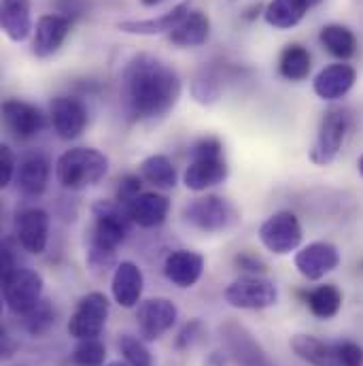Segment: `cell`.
<instances>
[{
	"instance_id": "23",
	"label": "cell",
	"mask_w": 363,
	"mask_h": 366,
	"mask_svg": "<svg viewBox=\"0 0 363 366\" xmlns=\"http://www.w3.org/2000/svg\"><path fill=\"white\" fill-rule=\"evenodd\" d=\"M0 24H2V32L11 41L15 43L26 41L32 32L30 0H2Z\"/></svg>"
},
{
	"instance_id": "14",
	"label": "cell",
	"mask_w": 363,
	"mask_h": 366,
	"mask_svg": "<svg viewBox=\"0 0 363 366\" xmlns=\"http://www.w3.org/2000/svg\"><path fill=\"white\" fill-rule=\"evenodd\" d=\"M2 119H4L6 130L19 141H28V139L36 137L45 126V117H43L41 109H36L34 104H28L24 100H4Z\"/></svg>"
},
{
	"instance_id": "10",
	"label": "cell",
	"mask_w": 363,
	"mask_h": 366,
	"mask_svg": "<svg viewBox=\"0 0 363 366\" xmlns=\"http://www.w3.org/2000/svg\"><path fill=\"white\" fill-rule=\"evenodd\" d=\"M293 264L297 269V273L302 274L308 281H319L325 274H329L332 271L338 269L340 264V252L334 243L327 241H317L310 243L306 247H302L295 258Z\"/></svg>"
},
{
	"instance_id": "28",
	"label": "cell",
	"mask_w": 363,
	"mask_h": 366,
	"mask_svg": "<svg viewBox=\"0 0 363 366\" xmlns=\"http://www.w3.org/2000/svg\"><path fill=\"white\" fill-rule=\"evenodd\" d=\"M319 41H321V45L334 58H340V60H349L357 51L355 34L347 26H342V24H327V26H323L321 34H319Z\"/></svg>"
},
{
	"instance_id": "3",
	"label": "cell",
	"mask_w": 363,
	"mask_h": 366,
	"mask_svg": "<svg viewBox=\"0 0 363 366\" xmlns=\"http://www.w3.org/2000/svg\"><path fill=\"white\" fill-rule=\"evenodd\" d=\"M91 213L96 217L91 243L115 252L117 245L123 243V239L128 237V230H130L132 217H130L128 209L117 200H98L91 207Z\"/></svg>"
},
{
	"instance_id": "2",
	"label": "cell",
	"mask_w": 363,
	"mask_h": 366,
	"mask_svg": "<svg viewBox=\"0 0 363 366\" xmlns=\"http://www.w3.org/2000/svg\"><path fill=\"white\" fill-rule=\"evenodd\" d=\"M108 173V158L91 147L64 152L56 162V177L66 189L79 192L102 182Z\"/></svg>"
},
{
	"instance_id": "45",
	"label": "cell",
	"mask_w": 363,
	"mask_h": 366,
	"mask_svg": "<svg viewBox=\"0 0 363 366\" xmlns=\"http://www.w3.org/2000/svg\"><path fill=\"white\" fill-rule=\"evenodd\" d=\"M106 366H130L128 362H121V360H117V362H108Z\"/></svg>"
},
{
	"instance_id": "22",
	"label": "cell",
	"mask_w": 363,
	"mask_h": 366,
	"mask_svg": "<svg viewBox=\"0 0 363 366\" xmlns=\"http://www.w3.org/2000/svg\"><path fill=\"white\" fill-rule=\"evenodd\" d=\"M225 177H227V164L223 158H198L187 167L183 183L191 192H204L213 185L223 183Z\"/></svg>"
},
{
	"instance_id": "33",
	"label": "cell",
	"mask_w": 363,
	"mask_h": 366,
	"mask_svg": "<svg viewBox=\"0 0 363 366\" xmlns=\"http://www.w3.org/2000/svg\"><path fill=\"white\" fill-rule=\"evenodd\" d=\"M106 347L98 339H83L73 352V365L77 366H104Z\"/></svg>"
},
{
	"instance_id": "39",
	"label": "cell",
	"mask_w": 363,
	"mask_h": 366,
	"mask_svg": "<svg viewBox=\"0 0 363 366\" xmlns=\"http://www.w3.org/2000/svg\"><path fill=\"white\" fill-rule=\"evenodd\" d=\"M236 264H238L240 269L249 271L251 274L264 273V271H266V264H264L260 258H255V256H249V254H240V256L236 258Z\"/></svg>"
},
{
	"instance_id": "5",
	"label": "cell",
	"mask_w": 363,
	"mask_h": 366,
	"mask_svg": "<svg viewBox=\"0 0 363 366\" xmlns=\"http://www.w3.org/2000/svg\"><path fill=\"white\" fill-rule=\"evenodd\" d=\"M43 277L32 269H15L2 277V298L11 313L28 315L43 298Z\"/></svg>"
},
{
	"instance_id": "9",
	"label": "cell",
	"mask_w": 363,
	"mask_h": 366,
	"mask_svg": "<svg viewBox=\"0 0 363 366\" xmlns=\"http://www.w3.org/2000/svg\"><path fill=\"white\" fill-rule=\"evenodd\" d=\"M106 317H108V298L102 292H90L79 300L75 313L71 315L68 335L75 337L77 341L98 339L106 326Z\"/></svg>"
},
{
	"instance_id": "13",
	"label": "cell",
	"mask_w": 363,
	"mask_h": 366,
	"mask_svg": "<svg viewBox=\"0 0 363 366\" xmlns=\"http://www.w3.org/2000/svg\"><path fill=\"white\" fill-rule=\"evenodd\" d=\"M221 337L238 366H274L251 332L238 324L221 326Z\"/></svg>"
},
{
	"instance_id": "37",
	"label": "cell",
	"mask_w": 363,
	"mask_h": 366,
	"mask_svg": "<svg viewBox=\"0 0 363 366\" xmlns=\"http://www.w3.org/2000/svg\"><path fill=\"white\" fill-rule=\"evenodd\" d=\"M17 167H15V156L9 145L0 147V187H6L11 179L15 177Z\"/></svg>"
},
{
	"instance_id": "30",
	"label": "cell",
	"mask_w": 363,
	"mask_h": 366,
	"mask_svg": "<svg viewBox=\"0 0 363 366\" xmlns=\"http://www.w3.org/2000/svg\"><path fill=\"white\" fill-rule=\"evenodd\" d=\"M310 69H312V58L306 47L293 43L282 49L280 60H278V71L285 79L304 81L310 75Z\"/></svg>"
},
{
	"instance_id": "12",
	"label": "cell",
	"mask_w": 363,
	"mask_h": 366,
	"mask_svg": "<svg viewBox=\"0 0 363 366\" xmlns=\"http://www.w3.org/2000/svg\"><path fill=\"white\" fill-rule=\"evenodd\" d=\"M51 124L60 139L73 141L83 134L88 126V111L79 98L58 96L51 102Z\"/></svg>"
},
{
	"instance_id": "46",
	"label": "cell",
	"mask_w": 363,
	"mask_h": 366,
	"mask_svg": "<svg viewBox=\"0 0 363 366\" xmlns=\"http://www.w3.org/2000/svg\"><path fill=\"white\" fill-rule=\"evenodd\" d=\"M357 167H359V173H362V177H363V156L359 158V162H357Z\"/></svg>"
},
{
	"instance_id": "19",
	"label": "cell",
	"mask_w": 363,
	"mask_h": 366,
	"mask_svg": "<svg viewBox=\"0 0 363 366\" xmlns=\"http://www.w3.org/2000/svg\"><path fill=\"white\" fill-rule=\"evenodd\" d=\"M126 209L132 222L138 224L140 228H155L166 222L168 211H170V200L164 194L145 192V194H138L132 202H128Z\"/></svg>"
},
{
	"instance_id": "20",
	"label": "cell",
	"mask_w": 363,
	"mask_h": 366,
	"mask_svg": "<svg viewBox=\"0 0 363 366\" xmlns=\"http://www.w3.org/2000/svg\"><path fill=\"white\" fill-rule=\"evenodd\" d=\"M202 271H204V258L198 252H189V249H179L170 254L164 264L166 279L183 290L195 285L202 277Z\"/></svg>"
},
{
	"instance_id": "6",
	"label": "cell",
	"mask_w": 363,
	"mask_h": 366,
	"mask_svg": "<svg viewBox=\"0 0 363 366\" xmlns=\"http://www.w3.org/2000/svg\"><path fill=\"white\" fill-rule=\"evenodd\" d=\"M183 215L189 224H193L195 228H200L204 232H221V230L230 228L238 217L234 207L227 200L213 196V194L191 200L185 207Z\"/></svg>"
},
{
	"instance_id": "8",
	"label": "cell",
	"mask_w": 363,
	"mask_h": 366,
	"mask_svg": "<svg viewBox=\"0 0 363 366\" xmlns=\"http://www.w3.org/2000/svg\"><path fill=\"white\" fill-rule=\"evenodd\" d=\"M349 130V115L342 109H329L319 126L317 141L310 149V160L317 167H325L336 160L342 149Z\"/></svg>"
},
{
	"instance_id": "25",
	"label": "cell",
	"mask_w": 363,
	"mask_h": 366,
	"mask_svg": "<svg viewBox=\"0 0 363 366\" xmlns=\"http://www.w3.org/2000/svg\"><path fill=\"white\" fill-rule=\"evenodd\" d=\"M210 34V19L202 11H189L179 26L170 32V41L177 47H198L208 41Z\"/></svg>"
},
{
	"instance_id": "21",
	"label": "cell",
	"mask_w": 363,
	"mask_h": 366,
	"mask_svg": "<svg viewBox=\"0 0 363 366\" xmlns=\"http://www.w3.org/2000/svg\"><path fill=\"white\" fill-rule=\"evenodd\" d=\"M191 9V2L185 0L179 2L173 11L160 15V17H151V19H128V21H121L117 28L121 32H128V34H138V36H155V34H164V32H173L183 17L189 13Z\"/></svg>"
},
{
	"instance_id": "42",
	"label": "cell",
	"mask_w": 363,
	"mask_h": 366,
	"mask_svg": "<svg viewBox=\"0 0 363 366\" xmlns=\"http://www.w3.org/2000/svg\"><path fill=\"white\" fill-rule=\"evenodd\" d=\"M204 366H225V360H223V356H221L219 352H213V354L206 358Z\"/></svg>"
},
{
	"instance_id": "24",
	"label": "cell",
	"mask_w": 363,
	"mask_h": 366,
	"mask_svg": "<svg viewBox=\"0 0 363 366\" xmlns=\"http://www.w3.org/2000/svg\"><path fill=\"white\" fill-rule=\"evenodd\" d=\"M17 183L24 194L41 196L49 183V162L41 154L26 156L17 167Z\"/></svg>"
},
{
	"instance_id": "38",
	"label": "cell",
	"mask_w": 363,
	"mask_h": 366,
	"mask_svg": "<svg viewBox=\"0 0 363 366\" xmlns=\"http://www.w3.org/2000/svg\"><path fill=\"white\" fill-rule=\"evenodd\" d=\"M140 194V179L136 175H128L119 182V187H117V202H121L123 207L128 202H132L136 196Z\"/></svg>"
},
{
	"instance_id": "18",
	"label": "cell",
	"mask_w": 363,
	"mask_h": 366,
	"mask_svg": "<svg viewBox=\"0 0 363 366\" xmlns=\"http://www.w3.org/2000/svg\"><path fill=\"white\" fill-rule=\"evenodd\" d=\"M357 81V71L351 64H332L325 66L317 77H315V94L321 100H338L342 96H347L353 90Z\"/></svg>"
},
{
	"instance_id": "4",
	"label": "cell",
	"mask_w": 363,
	"mask_h": 366,
	"mask_svg": "<svg viewBox=\"0 0 363 366\" xmlns=\"http://www.w3.org/2000/svg\"><path fill=\"white\" fill-rule=\"evenodd\" d=\"M225 302L234 309L245 311H262L274 307L278 300V290L274 281L262 277V274H245L234 279L225 287Z\"/></svg>"
},
{
	"instance_id": "44",
	"label": "cell",
	"mask_w": 363,
	"mask_h": 366,
	"mask_svg": "<svg viewBox=\"0 0 363 366\" xmlns=\"http://www.w3.org/2000/svg\"><path fill=\"white\" fill-rule=\"evenodd\" d=\"M145 6H155V4H160V2H164V0H140Z\"/></svg>"
},
{
	"instance_id": "15",
	"label": "cell",
	"mask_w": 363,
	"mask_h": 366,
	"mask_svg": "<svg viewBox=\"0 0 363 366\" xmlns=\"http://www.w3.org/2000/svg\"><path fill=\"white\" fill-rule=\"evenodd\" d=\"M15 237L28 254H43L49 239V215L43 209H26L15 217Z\"/></svg>"
},
{
	"instance_id": "36",
	"label": "cell",
	"mask_w": 363,
	"mask_h": 366,
	"mask_svg": "<svg viewBox=\"0 0 363 366\" xmlns=\"http://www.w3.org/2000/svg\"><path fill=\"white\" fill-rule=\"evenodd\" d=\"M221 154H223V145L215 137L200 139L193 145V160H198V158H221Z\"/></svg>"
},
{
	"instance_id": "31",
	"label": "cell",
	"mask_w": 363,
	"mask_h": 366,
	"mask_svg": "<svg viewBox=\"0 0 363 366\" xmlns=\"http://www.w3.org/2000/svg\"><path fill=\"white\" fill-rule=\"evenodd\" d=\"M140 177L145 182L153 183L155 187L170 189L177 185V171L175 164L166 156H149L140 164Z\"/></svg>"
},
{
	"instance_id": "7",
	"label": "cell",
	"mask_w": 363,
	"mask_h": 366,
	"mask_svg": "<svg viewBox=\"0 0 363 366\" xmlns=\"http://www.w3.org/2000/svg\"><path fill=\"white\" fill-rule=\"evenodd\" d=\"M302 224L291 211H278L260 226V241L268 252L287 256L302 243Z\"/></svg>"
},
{
	"instance_id": "17",
	"label": "cell",
	"mask_w": 363,
	"mask_h": 366,
	"mask_svg": "<svg viewBox=\"0 0 363 366\" xmlns=\"http://www.w3.org/2000/svg\"><path fill=\"white\" fill-rule=\"evenodd\" d=\"M143 287H145L143 271L134 262H121L115 267L113 281H111V292H113V298L119 307H123V309L136 307L140 302Z\"/></svg>"
},
{
	"instance_id": "27",
	"label": "cell",
	"mask_w": 363,
	"mask_h": 366,
	"mask_svg": "<svg viewBox=\"0 0 363 366\" xmlns=\"http://www.w3.org/2000/svg\"><path fill=\"white\" fill-rule=\"evenodd\" d=\"M308 9V0H270V4L264 11V17L272 28L289 30L295 28L306 17Z\"/></svg>"
},
{
	"instance_id": "1",
	"label": "cell",
	"mask_w": 363,
	"mask_h": 366,
	"mask_svg": "<svg viewBox=\"0 0 363 366\" xmlns=\"http://www.w3.org/2000/svg\"><path fill=\"white\" fill-rule=\"evenodd\" d=\"M179 75L160 58L140 54L128 62L121 77V98L134 117H162L179 102Z\"/></svg>"
},
{
	"instance_id": "29",
	"label": "cell",
	"mask_w": 363,
	"mask_h": 366,
	"mask_svg": "<svg viewBox=\"0 0 363 366\" xmlns=\"http://www.w3.org/2000/svg\"><path fill=\"white\" fill-rule=\"evenodd\" d=\"M306 305H308V309H310V313L315 317H319V320H332L342 309V292L336 285H332V283L319 285L312 292H308Z\"/></svg>"
},
{
	"instance_id": "16",
	"label": "cell",
	"mask_w": 363,
	"mask_h": 366,
	"mask_svg": "<svg viewBox=\"0 0 363 366\" xmlns=\"http://www.w3.org/2000/svg\"><path fill=\"white\" fill-rule=\"evenodd\" d=\"M73 19L64 15H43L36 21L34 28V39H32V51L36 58H49L53 56L66 41L71 32Z\"/></svg>"
},
{
	"instance_id": "26",
	"label": "cell",
	"mask_w": 363,
	"mask_h": 366,
	"mask_svg": "<svg viewBox=\"0 0 363 366\" xmlns=\"http://www.w3.org/2000/svg\"><path fill=\"white\" fill-rule=\"evenodd\" d=\"M291 350L295 352L297 358L312 366H338L336 358V347L323 343L317 337L310 335H295L291 339Z\"/></svg>"
},
{
	"instance_id": "11",
	"label": "cell",
	"mask_w": 363,
	"mask_h": 366,
	"mask_svg": "<svg viewBox=\"0 0 363 366\" xmlns=\"http://www.w3.org/2000/svg\"><path fill=\"white\" fill-rule=\"evenodd\" d=\"M177 307L168 298H149L140 302L136 311L138 332L145 341H158L164 332H168L177 322Z\"/></svg>"
},
{
	"instance_id": "35",
	"label": "cell",
	"mask_w": 363,
	"mask_h": 366,
	"mask_svg": "<svg viewBox=\"0 0 363 366\" xmlns=\"http://www.w3.org/2000/svg\"><path fill=\"white\" fill-rule=\"evenodd\" d=\"M336 347V358L338 366H363V347L353 343V341H344L334 345Z\"/></svg>"
},
{
	"instance_id": "34",
	"label": "cell",
	"mask_w": 363,
	"mask_h": 366,
	"mask_svg": "<svg viewBox=\"0 0 363 366\" xmlns=\"http://www.w3.org/2000/svg\"><path fill=\"white\" fill-rule=\"evenodd\" d=\"M119 352L123 354L126 362L130 366H151V352L145 347V343L132 335H123L119 339Z\"/></svg>"
},
{
	"instance_id": "32",
	"label": "cell",
	"mask_w": 363,
	"mask_h": 366,
	"mask_svg": "<svg viewBox=\"0 0 363 366\" xmlns=\"http://www.w3.org/2000/svg\"><path fill=\"white\" fill-rule=\"evenodd\" d=\"M56 322V311L49 300H41L28 315H24V328L32 337H43Z\"/></svg>"
},
{
	"instance_id": "43",
	"label": "cell",
	"mask_w": 363,
	"mask_h": 366,
	"mask_svg": "<svg viewBox=\"0 0 363 366\" xmlns=\"http://www.w3.org/2000/svg\"><path fill=\"white\" fill-rule=\"evenodd\" d=\"M2 356L4 358H9V356H13V347H11V341H9V335L2 330Z\"/></svg>"
},
{
	"instance_id": "47",
	"label": "cell",
	"mask_w": 363,
	"mask_h": 366,
	"mask_svg": "<svg viewBox=\"0 0 363 366\" xmlns=\"http://www.w3.org/2000/svg\"><path fill=\"white\" fill-rule=\"evenodd\" d=\"M308 2H310V6H315V4H319L321 0H308Z\"/></svg>"
},
{
	"instance_id": "41",
	"label": "cell",
	"mask_w": 363,
	"mask_h": 366,
	"mask_svg": "<svg viewBox=\"0 0 363 366\" xmlns=\"http://www.w3.org/2000/svg\"><path fill=\"white\" fill-rule=\"evenodd\" d=\"M200 328V322L198 320H193V322H189L185 328L181 330V335H179V339H177V347H189L193 341H195V330Z\"/></svg>"
},
{
	"instance_id": "40",
	"label": "cell",
	"mask_w": 363,
	"mask_h": 366,
	"mask_svg": "<svg viewBox=\"0 0 363 366\" xmlns=\"http://www.w3.org/2000/svg\"><path fill=\"white\" fill-rule=\"evenodd\" d=\"M83 0H58V9H60V13L64 15V17H68V19H73V17H77V15H81L83 13Z\"/></svg>"
}]
</instances>
